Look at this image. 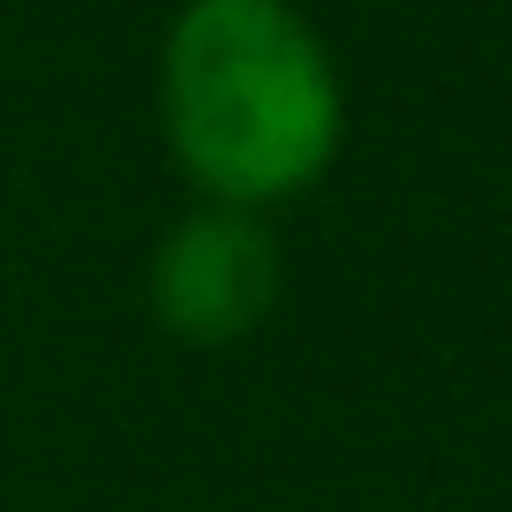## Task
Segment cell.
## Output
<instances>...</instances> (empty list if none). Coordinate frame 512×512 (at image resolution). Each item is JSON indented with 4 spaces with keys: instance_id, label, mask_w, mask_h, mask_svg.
Returning a JSON list of instances; mask_svg holds the SVG:
<instances>
[{
    "instance_id": "6da1fadb",
    "label": "cell",
    "mask_w": 512,
    "mask_h": 512,
    "mask_svg": "<svg viewBox=\"0 0 512 512\" xmlns=\"http://www.w3.org/2000/svg\"><path fill=\"white\" fill-rule=\"evenodd\" d=\"M166 128L219 204H272L332 166L339 76L287 0H196L166 38Z\"/></svg>"
},
{
    "instance_id": "7a4b0ae2",
    "label": "cell",
    "mask_w": 512,
    "mask_h": 512,
    "mask_svg": "<svg viewBox=\"0 0 512 512\" xmlns=\"http://www.w3.org/2000/svg\"><path fill=\"white\" fill-rule=\"evenodd\" d=\"M279 294V249L264 241V226L249 211L219 204L204 219H189L151 264V302L196 347L241 339Z\"/></svg>"
}]
</instances>
